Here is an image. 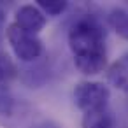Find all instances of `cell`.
<instances>
[{"label":"cell","instance_id":"1","mask_svg":"<svg viewBox=\"0 0 128 128\" xmlns=\"http://www.w3.org/2000/svg\"><path fill=\"white\" fill-rule=\"evenodd\" d=\"M68 48L76 68L84 76H96L107 65L105 30L96 16L84 14L68 30Z\"/></svg>","mask_w":128,"mask_h":128},{"label":"cell","instance_id":"2","mask_svg":"<svg viewBox=\"0 0 128 128\" xmlns=\"http://www.w3.org/2000/svg\"><path fill=\"white\" fill-rule=\"evenodd\" d=\"M74 102L76 105L86 114L100 109H107L110 91L109 86L98 81H81L74 86Z\"/></svg>","mask_w":128,"mask_h":128},{"label":"cell","instance_id":"3","mask_svg":"<svg viewBox=\"0 0 128 128\" xmlns=\"http://www.w3.org/2000/svg\"><path fill=\"white\" fill-rule=\"evenodd\" d=\"M6 35H7V42L11 44L18 60H21L25 63H32V62H35L42 56L44 46H42V40L37 35L21 30L14 23H11L7 26Z\"/></svg>","mask_w":128,"mask_h":128},{"label":"cell","instance_id":"4","mask_svg":"<svg viewBox=\"0 0 128 128\" xmlns=\"http://www.w3.org/2000/svg\"><path fill=\"white\" fill-rule=\"evenodd\" d=\"M26 112L28 107L23 100L16 98L9 90L0 86V124L6 128H14Z\"/></svg>","mask_w":128,"mask_h":128},{"label":"cell","instance_id":"5","mask_svg":"<svg viewBox=\"0 0 128 128\" xmlns=\"http://www.w3.org/2000/svg\"><path fill=\"white\" fill-rule=\"evenodd\" d=\"M46 23H48L46 14L37 6H32V4L21 6L16 11V16H14V25H18L21 30H25L28 34H34V35H37L46 26Z\"/></svg>","mask_w":128,"mask_h":128},{"label":"cell","instance_id":"6","mask_svg":"<svg viewBox=\"0 0 128 128\" xmlns=\"http://www.w3.org/2000/svg\"><path fill=\"white\" fill-rule=\"evenodd\" d=\"M107 77L116 88L128 90V53L110 65V68L107 72Z\"/></svg>","mask_w":128,"mask_h":128},{"label":"cell","instance_id":"7","mask_svg":"<svg viewBox=\"0 0 128 128\" xmlns=\"http://www.w3.org/2000/svg\"><path fill=\"white\" fill-rule=\"evenodd\" d=\"M82 128H116V121L109 109H100L82 116Z\"/></svg>","mask_w":128,"mask_h":128},{"label":"cell","instance_id":"8","mask_svg":"<svg viewBox=\"0 0 128 128\" xmlns=\"http://www.w3.org/2000/svg\"><path fill=\"white\" fill-rule=\"evenodd\" d=\"M20 74L14 60L2 49V34H0V86L6 88V84H9L12 79H16Z\"/></svg>","mask_w":128,"mask_h":128},{"label":"cell","instance_id":"9","mask_svg":"<svg viewBox=\"0 0 128 128\" xmlns=\"http://www.w3.org/2000/svg\"><path fill=\"white\" fill-rule=\"evenodd\" d=\"M110 28L124 40H128V11L123 7H114L107 14Z\"/></svg>","mask_w":128,"mask_h":128},{"label":"cell","instance_id":"10","mask_svg":"<svg viewBox=\"0 0 128 128\" xmlns=\"http://www.w3.org/2000/svg\"><path fill=\"white\" fill-rule=\"evenodd\" d=\"M37 7L46 16H60L68 7V2L65 0H37Z\"/></svg>","mask_w":128,"mask_h":128},{"label":"cell","instance_id":"11","mask_svg":"<svg viewBox=\"0 0 128 128\" xmlns=\"http://www.w3.org/2000/svg\"><path fill=\"white\" fill-rule=\"evenodd\" d=\"M32 128H60V124H56L53 121H42V123H39V124H35Z\"/></svg>","mask_w":128,"mask_h":128},{"label":"cell","instance_id":"12","mask_svg":"<svg viewBox=\"0 0 128 128\" xmlns=\"http://www.w3.org/2000/svg\"><path fill=\"white\" fill-rule=\"evenodd\" d=\"M4 26H6V11L0 7V34L4 32Z\"/></svg>","mask_w":128,"mask_h":128}]
</instances>
